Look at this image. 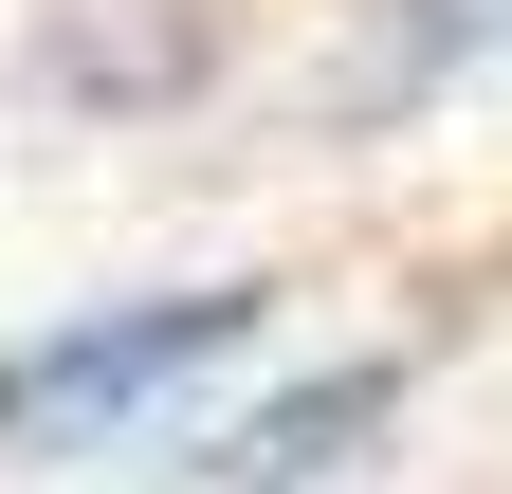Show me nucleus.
<instances>
[{"instance_id":"nucleus-1","label":"nucleus","mask_w":512,"mask_h":494,"mask_svg":"<svg viewBox=\"0 0 512 494\" xmlns=\"http://www.w3.org/2000/svg\"><path fill=\"white\" fill-rule=\"evenodd\" d=\"M256 330V293H147V312H74V330H37V348H0V458H92L128 440L165 385H202V366Z\"/></svg>"},{"instance_id":"nucleus-2","label":"nucleus","mask_w":512,"mask_h":494,"mask_svg":"<svg viewBox=\"0 0 512 494\" xmlns=\"http://www.w3.org/2000/svg\"><path fill=\"white\" fill-rule=\"evenodd\" d=\"M384 403H403V366H384V348H366V366H311L293 403H256L238 440H220V476H238V494H293V476H348V458L384 440Z\"/></svg>"},{"instance_id":"nucleus-3","label":"nucleus","mask_w":512,"mask_h":494,"mask_svg":"<svg viewBox=\"0 0 512 494\" xmlns=\"http://www.w3.org/2000/svg\"><path fill=\"white\" fill-rule=\"evenodd\" d=\"M476 37H512V0H384V55H366V92H421V74H458Z\"/></svg>"}]
</instances>
